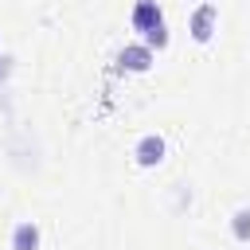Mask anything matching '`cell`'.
Instances as JSON below:
<instances>
[{"label": "cell", "mask_w": 250, "mask_h": 250, "mask_svg": "<svg viewBox=\"0 0 250 250\" xmlns=\"http://www.w3.org/2000/svg\"><path fill=\"white\" fill-rule=\"evenodd\" d=\"M164 23V16H160V4L156 0H137V8H133V27L137 31H152V27H160Z\"/></svg>", "instance_id": "3957f363"}, {"label": "cell", "mask_w": 250, "mask_h": 250, "mask_svg": "<svg viewBox=\"0 0 250 250\" xmlns=\"http://www.w3.org/2000/svg\"><path fill=\"white\" fill-rule=\"evenodd\" d=\"M215 23H219V8H215L211 0H203V4L191 12V20H188L191 39H195V43H207V39L215 35Z\"/></svg>", "instance_id": "6da1fadb"}, {"label": "cell", "mask_w": 250, "mask_h": 250, "mask_svg": "<svg viewBox=\"0 0 250 250\" xmlns=\"http://www.w3.org/2000/svg\"><path fill=\"white\" fill-rule=\"evenodd\" d=\"M133 156H137V164H141V168H156V164L164 160V141H160L156 133H148V137H141V141H137Z\"/></svg>", "instance_id": "7a4b0ae2"}, {"label": "cell", "mask_w": 250, "mask_h": 250, "mask_svg": "<svg viewBox=\"0 0 250 250\" xmlns=\"http://www.w3.org/2000/svg\"><path fill=\"white\" fill-rule=\"evenodd\" d=\"M8 70H12V59H4V55H0V82L8 78Z\"/></svg>", "instance_id": "52a82bcc"}, {"label": "cell", "mask_w": 250, "mask_h": 250, "mask_svg": "<svg viewBox=\"0 0 250 250\" xmlns=\"http://www.w3.org/2000/svg\"><path fill=\"white\" fill-rule=\"evenodd\" d=\"M230 230H234V238H238V242H250V211H246V207H242V211H234Z\"/></svg>", "instance_id": "8992f818"}, {"label": "cell", "mask_w": 250, "mask_h": 250, "mask_svg": "<svg viewBox=\"0 0 250 250\" xmlns=\"http://www.w3.org/2000/svg\"><path fill=\"white\" fill-rule=\"evenodd\" d=\"M117 62H121L125 70H148V66H152V51H148L145 43H133V47H125V51L117 55Z\"/></svg>", "instance_id": "277c9868"}, {"label": "cell", "mask_w": 250, "mask_h": 250, "mask_svg": "<svg viewBox=\"0 0 250 250\" xmlns=\"http://www.w3.org/2000/svg\"><path fill=\"white\" fill-rule=\"evenodd\" d=\"M12 250H39V227H35V223H16V230H12Z\"/></svg>", "instance_id": "5b68a950"}]
</instances>
